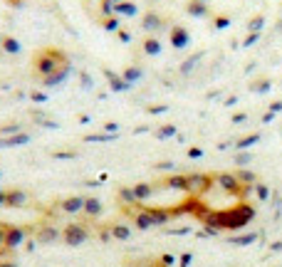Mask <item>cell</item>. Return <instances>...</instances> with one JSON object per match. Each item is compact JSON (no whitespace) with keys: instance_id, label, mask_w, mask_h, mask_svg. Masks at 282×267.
Wrapping results in <instances>:
<instances>
[{"instance_id":"cell-1","label":"cell","mask_w":282,"mask_h":267,"mask_svg":"<svg viewBox=\"0 0 282 267\" xmlns=\"http://www.w3.org/2000/svg\"><path fill=\"white\" fill-rule=\"evenodd\" d=\"M32 70H35V77L43 79L45 85H55L59 79H65V74L70 70V59L55 47H45L32 59Z\"/></svg>"},{"instance_id":"cell-2","label":"cell","mask_w":282,"mask_h":267,"mask_svg":"<svg viewBox=\"0 0 282 267\" xmlns=\"http://www.w3.org/2000/svg\"><path fill=\"white\" fill-rule=\"evenodd\" d=\"M164 15L161 13H154V10H149V13L141 15V28L146 30V32H158V30L164 28Z\"/></svg>"},{"instance_id":"cell-3","label":"cell","mask_w":282,"mask_h":267,"mask_svg":"<svg viewBox=\"0 0 282 267\" xmlns=\"http://www.w3.org/2000/svg\"><path fill=\"white\" fill-rule=\"evenodd\" d=\"M171 40H173V45H178V47H184L186 43H188V32H186L181 25H176V28L171 30Z\"/></svg>"},{"instance_id":"cell-4","label":"cell","mask_w":282,"mask_h":267,"mask_svg":"<svg viewBox=\"0 0 282 267\" xmlns=\"http://www.w3.org/2000/svg\"><path fill=\"white\" fill-rule=\"evenodd\" d=\"M188 13L191 15H206L208 13V8H206V3H200V0H191V3H188Z\"/></svg>"},{"instance_id":"cell-5","label":"cell","mask_w":282,"mask_h":267,"mask_svg":"<svg viewBox=\"0 0 282 267\" xmlns=\"http://www.w3.org/2000/svg\"><path fill=\"white\" fill-rule=\"evenodd\" d=\"M112 3H114V5H116V3H122V0H112Z\"/></svg>"},{"instance_id":"cell-6","label":"cell","mask_w":282,"mask_h":267,"mask_svg":"<svg viewBox=\"0 0 282 267\" xmlns=\"http://www.w3.org/2000/svg\"><path fill=\"white\" fill-rule=\"evenodd\" d=\"M200 3H208V0H200Z\"/></svg>"}]
</instances>
